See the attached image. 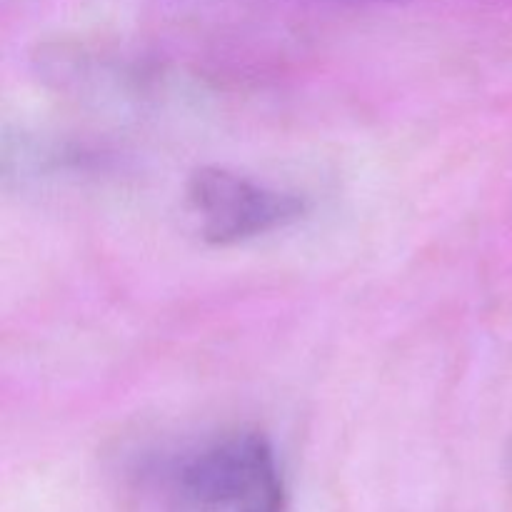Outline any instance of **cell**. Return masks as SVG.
<instances>
[{"mask_svg":"<svg viewBox=\"0 0 512 512\" xmlns=\"http://www.w3.org/2000/svg\"><path fill=\"white\" fill-rule=\"evenodd\" d=\"M165 512H288L273 445L250 430L215 438L180 465Z\"/></svg>","mask_w":512,"mask_h":512,"instance_id":"obj_1","label":"cell"},{"mask_svg":"<svg viewBox=\"0 0 512 512\" xmlns=\"http://www.w3.org/2000/svg\"><path fill=\"white\" fill-rule=\"evenodd\" d=\"M190 205L208 243L233 245L303 218L305 203L225 168H200L190 178Z\"/></svg>","mask_w":512,"mask_h":512,"instance_id":"obj_2","label":"cell"}]
</instances>
